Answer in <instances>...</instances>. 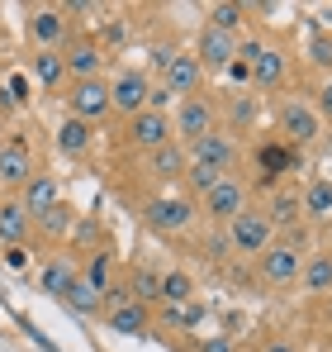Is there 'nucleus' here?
I'll use <instances>...</instances> for the list:
<instances>
[{
    "instance_id": "31",
    "label": "nucleus",
    "mask_w": 332,
    "mask_h": 352,
    "mask_svg": "<svg viewBox=\"0 0 332 352\" xmlns=\"http://www.w3.org/2000/svg\"><path fill=\"white\" fill-rule=\"evenodd\" d=\"M81 281H86V286H91V291H110V257H105V252H100V257H91V262H86V272H81Z\"/></svg>"
},
{
    "instance_id": "34",
    "label": "nucleus",
    "mask_w": 332,
    "mask_h": 352,
    "mask_svg": "<svg viewBox=\"0 0 332 352\" xmlns=\"http://www.w3.org/2000/svg\"><path fill=\"white\" fill-rule=\"evenodd\" d=\"M233 124H237V129L257 124V96H237V100H233Z\"/></svg>"
},
{
    "instance_id": "14",
    "label": "nucleus",
    "mask_w": 332,
    "mask_h": 352,
    "mask_svg": "<svg viewBox=\"0 0 332 352\" xmlns=\"http://www.w3.org/2000/svg\"><path fill=\"white\" fill-rule=\"evenodd\" d=\"M62 62H67V76H71V81H91V76H100L105 53H100V43H91V38H71L67 53H62Z\"/></svg>"
},
{
    "instance_id": "7",
    "label": "nucleus",
    "mask_w": 332,
    "mask_h": 352,
    "mask_svg": "<svg viewBox=\"0 0 332 352\" xmlns=\"http://www.w3.org/2000/svg\"><path fill=\"white\" fill-rule=\"evenodd\" d=\"M128 143H133V148H147V153L176 143V138H171V115H166V110H138V115L128 119Z\"/></svg>"
},
{
    "instance_id": "41",
    "label": "nucleus",
    "mask_w": 332,
    "mask_h": 352,
    "mask_svg": "<svg viewBox=\"0 0 332 352\" xmlns=\"http://www.w3.org/2000/svg\"><path fill=\"white\" fill-rule=\"evenodd\" d=\"M266 352H294V348H289V343H271Z\"/></svg>"
},
{
    "instance_id": "21",
    "label": "nucleus",
    "mask_w": 332,
    "mask_h": 352,
    "mask_svg": "<svg viewBox=\"0 0 332 352\" xmlns=\"http://www.w3.org/2000/svg\"><path fill=\"white\" fill-rule=\"evenodd\" d=\"M57 148H62V153H67V157H76V153H86V148H91V124H86V119H62V124H57Z\"/></svg>"
},
{
    "instance_id": "20",
    "label": "nucleus",
    "mask_w": 332,
    "mask_h": 352,
    "mask_svg": "<svg viewBox=\"0 0 332 352\" xmlns=\"http://www.w3.org/2000/svg\"><path fill=\"white\" fill-rule=\"evenodd\" d=\"M299 286H304L309 295L332 291V257H328V252H313V257H304V267H299Z\"/></svg>"
},
{
    "instance_id": "38",
    "label": "nucleus",
    "mask_w": 332,
    "mask_h": 352,
    "mask_svg": "<svg viewBox=\"0 0 332 352\" xmlns=\"http://www.w3.org/2000/svg\"><path fill=\"white\" fill-rule=\"evenodd\" d=\"M228 76H233V81H252V67H247L242 58H233L228 62Z\"/></svg>"
},
{
    "instance_id": "36",
    "label": "nucleus",
    "mask_w": 332,
    "mask_h": 352,
    "mask_svg": "<svg viewBox=\"0 0 332 352\" xmlns=\"http://www.w3.org/2000/svg\"><path fill=\"white\" fill-rule=\"evenodd\" d=\"M5 100H10V105H24V100H29V81H24V76H10V91H5Z\"/></svg>"
},
{
    "instance_id": "8",
    "label": "nucleus",
    "mask_w": 332,
    "mask_h": 352,
    "mask_svg": "<svg viewBox=\"0 0 332 352\" xmlns=\"http://www.w3.org/2000/svg\"><path fill=\"white\" fill-rule=\"evenodd\" d=\"M34 181V148L24 138H10L0 148V186L5 190H24Z\"/></svg>"
},
{
    "instance_id": "37",
    "label": "nucleus",
    "mask_w": 332,
    "mask_h": 352,
    "mask_svg": "<svg viewBox=\"0 0 332 352\" xmlns=\"http://www.w3.org/2000/svg\"><path fill=\"white\" fill-rule=\"evenodd\" d=\"M5 267H10V272H24V267H29V252H19V248H5Z\"/></svg>"
},
{
    "instance_id": "32",
    "label": "nucleus",
    "mask_w": 332,
    "mask_h": 352,
    "mask_svg": "<svg viewBox=\"0 0 332 352\" xmlns=\"http://www.w3.org/2000/svg\"><path fill=\"white\" fill-rule=\"evenodd\" d=\"M299 157L289 153V148H261V167H266V181H276L280 172H289Z\"/></svg>"
},
{
    "instance_id": "39",
    "label": "nucleus",
    "mask_w": 332,
    "mask_h": 352,
    "mask_svg": "<svg viewBox=\"0 0 332 352\" xmlns=\"http://www.w3.org/2000/svg\"><path fill=\"white\" fill-rule=\"evenodd\" d=\"M318 110H323V115L332 119V76L323 81V91H318ZM323 115H318V119H323Z\"/></svg>"
},
{
    "instance_id": "6",
    "label": "nucleus",
    "mask_w": 332,
    "mask_h": 352,
    "mask_svg": "<svg viewBox=\"0 0 332 352\" xmlns=\"http://www.w3.org/2000/svg\"><path fill=\"white\" fill-rule=\"evenodd\" d=\"M200 205H204V214L209 219H223V224H233L242 210H247V186L237 181V176H223L219 186L209 190V195H200Z\"/></svg>"
},
{
    "instance_id": "5",
    "label": "nucleus",
    "mask_w": 332,
    "mask_h": 352,
    "mask_svg": "<svg viewBox=\"0 0 332 352\" xmlns=\"http://www.w3.org/2000/svg\"><path fill=\"white\" fill-rule=\"evenodd\" d=\"M147 96H152V81L138 67H123L110 81V110H119V115H128V119L138 115V110H147Z\"/></svg>"
},
{
    "instance_id": "10",
    "label": "nucleus",
    "mask_w": 332,
    "mask_h": 352,
    "mask_svg": "<svg viewBox=\"0 0 332 352\" xmlns=\"http://www.w3.org/2000/svg\"><path fill=\"white\" fill-rule=\"evenodd\" d=\"M185 157H190V162H204V167H214V172L228 176V172H233V162H237V143H233L228 133H219V129H214V133L195 138V143L185 148Z\"/></svg>"
},
{
    "instance_id": "22",
    "label": "nucleus",
    "mask_w": 332,
    "mask_h": 352,
    "mask_svg": "<svg viewBox=\"0 0 332 352\" xmlns=\"http://www.w3.org/2000/svg\"><path fill=\"white\" fill-rule=\"evenodd\" d=\"M280 76H285V53L280 48H261L252 58V86H276Z\"/></svg>"
},
{
    "instance_id": "12",
    "label": "nucleus",
    "mask_w": 332,
    "mask_h": 352,
    "mask_svg": "<svg viewBox=\"0 0 332 352\" xmlns=\"http://www.w3.org/2000/svg\"><path fill=\"white\" fill-rule=\"evenodd\" d=\"M29 34H34V43L43 48V53H62L67 43H71V24H67V10H38L34 19H29Z\"/></svg>"
},
{
    "instance_id": "25",
    "label": "nucleus",
    "mask_w": 332,
    "mask_h": 352,
    "mask_svg": "<svg viewBox=\"0 0 332 352\" xmlns=\"http://www.w3.org/2000/svg\"><path fill=\"white\" fill-rule=\"evenodd\" d=\"M76 276H81V272H76V267H71V262H48V267H43V276H38V286H43V291L48 295H57V300H62V295L71 291V281H76Z\"/></svg>"
},
{
    "instance_id": "1",
    "label": "nucleus",
    "mask_w": 332,
    "mask_h": 352,
    "mask_svg": "<svg viewBox=\"0 0 332 352\" xmlns=\"http://www.w3.org/2000/svg\"><path fill=\"white\" fill-rule=\"evenodd\" d=\"M195 200L190 195H157V200H147V210H143V219L157 229V234H185L190 224H195Z\"/></svg>"
},
{
    "instance_id": "16",
    "label": "nucleus",
    "mask_w": 332,
    "mask_h": 352,
    "mask_svg": "<svg viewBox=\"0 0 332 352\" xmlns=\"http://www.w3.org/2000/svg\"><path fill=\"white\" fill-rule=\"evenodd\" d=\"M233 58H237V38H233V34H223V29H209V24H204L195 62H200V67H228Z\"/></svg>"
},
{
    "instance_id": "17",
    "label": "nucleus",
    "mask_w": 332,
    "mask_h": 352,
    "mask_svg": "<svg viewBox=\"0 0 332 352\" xmlns=\"http://www.w3.org/2000/svg\"><path fill=\"white\" fill-rule=\"evenodd\" d=\"M34 234V219L24 214V205L10 195V200H0V238L10 243V248H19L24 238Z\"/></svg>"
},
{
    "instance_id": "27",
    "label": "nucleus",
    "mask_w": 332,
    "mask_h": 352,
    "mask_svg": "<svg viewBox=\"0 0 332 352\" xmlns=\"http://www.w3.org/2000/svg\"><path fill=\"white\" fill-rule=\"evenodd\" d=\"M299 214H304V210H299V195H294V190H276V195H271V210H266L271 229H276V224H285V229H289Z\"/></svg>"
},
{
    "instance_id": "29",
    "label": "nucleus",
    "mask_w": 332,
    "mask_h": 352,
    "mask_svg": "<svg viewBox=\"0 0 332 352\" xmlns=\"http://www.w3.org/2000/svg\"><path fill=\"white\" fill-rule=\"evenodd\" d=\"M162 305H190V276L185 272H162Z\"/></svg>"
},
{
    "instance_id": "18",
    "label": "nucleus",
    "mask_w": 332,
    "mask_h": 352,
    "mask_svg": "<svg viewBox=\"0 0 332 352\" xmlns=\"http://www.w3.org/2000/svg\"><path fill=\"white\" fill-rule=\"evenodd\" d=\"M147 324H152V309H147V305L123 300V305H114V309H110V329H114V333H123V338H138Z\"/></svg>"
},
{
    "instance_id": "9",
    "label": "nucleus",
    "mask_w": 332,
    "mask_h": 352,
    "mask_svg": "<svg viewBox=\"0 0 332 352\" xmlns=\"http://www.w3.org/2000/svg\"><path fill=\"white\" fill-rule=\"evenodd\" d=\"M280 129H285V138H289V143L309 148V143H318L323 119H318V110H309L304 100H285V105H280Z\"/></svg>"
},
{
    "instance_id": "24",
    "label": "nucleus",
    "mask_w": 332,
    "mask_h": 352,
    "mask_svg": "<svg viewBox=\"0 0 332 352\" xmlns=\"http://www.w3.org/2000/svg\"><path fill=\"white\" fill-rule=\"evenodd\" d=\"M128 286H133V291H128V300H133V305H157V300H162V272L138 267V272L128 276Z\"/></svg>"
},
{
    "instance_id": "13",
    "label": "nucleus",
    "mask_w": 332,
    "mask_h": 352,
    "mask_svg": "<svg viewBox=\"0 0 332 352\" xmlns=\"http://www.w3.org/2000/svg\"><path fill=\"white\" fill-rule=\"evenodd\" d=\"M19 205H24V214L38 224L48 210H57V205H62V186H57L53 176L34 172V181H29V186H24V195H19Z\"/></svg>"
},
{
    "instance_id": "3",
    "label": "nucleus",
    "mask_w": 332,
    "mask_h": 352,
    "mask_svg": "<svg viewBox=\"0 0 332 352\" xmlns=\"http://www.w3.org/2000/svg\"><path fill=\"white\" fill-rule=\"evenodd\" d=\"M228 243L237 248V252H266L271 243H276V229H271V219H266V210H242L233 224H228Z\"/></svg>"
},
{
    "instance_id": "15",
    "label": "nucleus",
    "mask_w": 332,
    "mask_h": 352,
    "mask_svg": "<svg viewBox=\"0 0 332 352\" xmlns=\"http://www.w3.org/2000/svg\"><path fill=\"white\" fill-rule=\"evenodd\" d=\"M200 76H204V67L195 58H185V53H176V58L166 62V91L180 96V100H190L200 91Z\"/></svg>"
},
{
    "instance_id": "4",
    "label": "nucleus",
    "mask_w": 332,
    "mask_h": 352,
    "mask_svg": "<svg viewBox=\"0 0 332 352\" xmlns=\"http://www.w3.org/2000/svg\"><path fill=\"white\" fill-rule=\"evenodd\" d=\"M67 110H71V119L100 124V119L110 115V81H105V76H91V81H71Z\"/></svg>"
},
{
    "instance_id": "11",
    "label": "nucleus",
    "mask_w": 332,
    "mask_h": 352,
    "mask_svg": "<svg viewBox=\"0 0 332 352\" xmlns=\"http://www.w3.org/2000/svg\"><path fill=\"white\" fill-rule=\"evenodd\" d=\"M299 267H304V252H299L294 243H271V248L261 252V276H266L271 286H294V281H299Z\"/></svg>"
},
{
    "instance_id": "23",
    "label": "nucleus",
    "mask_w": 332,
    "mask_h": 352,
    "mask_svg": "<svg viewBox=\"0 0 332 352\" xmlns=\"http://www.w3.org/2000/svg\"><path fill=\"white\" fill-rule=\"evenodd\" d=\"M190 167V157H185V148L180 143H166L152 153V176H162V181H176V176H185Z\"/></svg>"
},
{
    "instance_id": "2",
    "label": "nucleus",
    "mask_w": 332,
    "mask_h": 352,
    "mask_svg": "<svg viewBox=\"0 0 332 352\" xmlns=\"http://www.w3.org/2000/svg\"><path fill=\"white\" fill-rule=\"evenodd\" d=\"M204 133H214V105H209L204 96L180 100V105H176V119H171V138H176L180 148H190V143L204 138Z\"/></svg>"
},
{
    "instance_id": "30",
    "label": "nucleus",
    "mask_w": 332,
    "mask_h": 352,
    "mask_svg": "<svg viewBox=\"0 0 332 352\" xmlns=\"http://www.w3.org/2000/svg\"><path fill=\"white\" fill-rule=\"evenodd\" d=\"M219 181H223V172L204 167V162H190V167H185V186H190L195 195H209V190H214Z\"/></svg>"
},
{
    "instance_id": "33",
    "label": "nucleus",
    "mask_w": 332,
    "mask_h": 352,
    "mask_svg": "<svg viewBox=\"0 0 332 352\" xmlns=\"http://www.w3.org/2000/svg\"><path fill=\"white\" fill-rule=\"evenodd\" d=\"M242 24V5H214L209 10V29H223V34H233Z\"/></svg>"
},
{
    "instance_id": "26",
    "label": "nucleus",
    "mask_w": 332,
    "mask_h": 352,
    "mask_svg": "<svg viewBox=\"0 0 332 352\" xmlns=\"http://www.w3.org/2000/svg\"><path fill=\"white\" fill-rule=\"evenodd\" d=\"M34 76H38L48 91H57V86H62V76H67L62 53H43V48H38V53H34Z\"/></svg>"
},
{
    "instance_id": "40",
    "label": "nucleus",
    "mask_w": 332,
    "mask_h": 352,
    "mask_svg": "<svg viewBox=\"0 0 332 352\" xmlns=\"http://www.w3.org/2000/svg\"><path fill=\"white\" fill-rule=\"evenodd\" d=\"M200 352H233V343H228V338H209Z\"/></svg>"
},
{
    "instance_id": "35",
    "label": "nucleus",
    "mask_w": 332,
    "mask_h": 352,
    "mask_svg": "<svg viewBox=\"0 0 332 352\" xmlns=\"http://www.w3.org/2000/svg\"><path fill=\"white\" fill-rule=\"evenodd\" d=\"M67 224H71V214H67V205H57V210H48V214H43V219H38V229H43V234H67Z\"/></svg>"
},
{
    "instance_id": "19",
    "label": "nucleus",
    "mask_w": 332,
    "mask_h": 352,
    "mask_svg": "<svg viewBox=\"0 0 332 352\" xmlns=\"http://www.w3.org/2000/svg\"><path fill=\"white\" fill-rule=\"evenodd\" d=\"M299 210H304L313 224H328L332 219V181H309L304 195H299Z\"/></svg>"
},
{
    "instance_id": "28",
    "label": "nucleus",
    "mask_w": 332,
    "mask_h": 352,
    "mask_svg": "<svg viewBox=\"0 0 332 352\" xmlns=\"http://www.w3.org/2000/svg\"><path fill=\"white\" fill-rule=\"evenodd\" d=\"M62 300H67V305H71V309H76V314H95V309H100V300H105V295H100V291H91V286H86V281H81V276H76V281H71V291L62 295Z\"/></svg>"
}]
</instances>
